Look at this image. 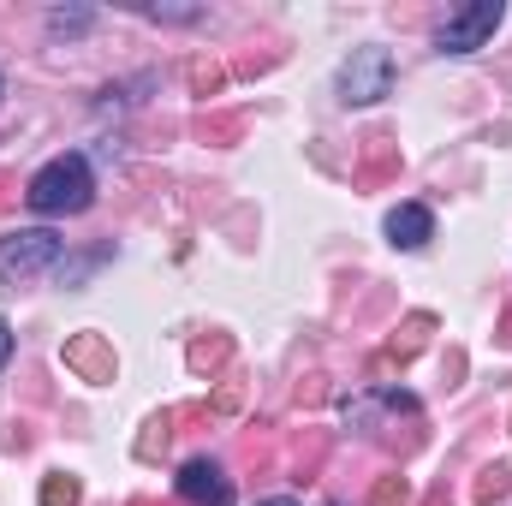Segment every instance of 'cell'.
<instances>
[{
  "label": "cell",
  "mask_w": 512,
  "mask_h": 506,
  "mask_svg": "<svg viewBox=\"0 0 512 506\" xmlns=\"http://www.w3.org/2000/svg\"><path fill=\"white\" fill-rule=\"evenodd\" d=\"M24 203L36 209V215H84L90 203H96V173H90V161L84 155H54L30 185H24Z\"/></svg>",
  "instance_id": "1"
},
{
  "label": "cell",
  "mask_w": 512,
  "mask_h": 506,
  "mask_svg": "<svg viewBox=\"0 0 512 506\" xmlns=\"http://www.w3.org/2000/svg\"><path fill=\"white\" fill-rule=\"evenodd\" d=\"M382 96H393V54L387 48H352V60L340 66V102L370 108Z\"/></svg>",
  "instance_id": "2"
},
{
  "label": "cell",
  "mask_w": 512,
  "mask_h": 506,
  "mask_svg": "<svg viewBox=\"0 0 512 506\" xmlns=\"http://www.w3.org/2000/svg\"><path fill=\"white\" fill-rule=\"evenodd\" d=\"M501 18H507V6H501V0H471V6H459V12L441 24L435 48H441V54H477V48L501 30Z\"/></svg>",
  "instance_id": "3"
},
{
  "label": "cell",
  "mask_w": 512,
  "mask_h": 506,
  "mask_svg": "<svg viewBox=\"0 0 512 506\" xmlns=\"http://www.w3.org/2000/svg\"><path fill=\"white\" fill-rule=\"evenodd\" d=\"M60 251H66V239H60V233H48V227H24V233L0 239V274L30 280V274L54 268V262H60Z\"/></svg>",
  "instance_id": "4"
},
{
  "label": "cell",
  "mask_w": 512,
  "mask_h": 506,
  "mask_svg": "<svg viewBox=\"0 0 512 506\" xmlns=\"http://www.w3.org/2000/svg\"><path fill=\"white\" fill-rule=\"evenodd\" d=\"M179 501L185 506H233V477L215 459H191L179 471Z\"/></svg>",
  "instance_id": "5"
},
{
  "label": "cell",
  "mask_w": 512,
  "mask_h": 506,
  "mask_svg": "<svg viewBox=\"0 0 512 506\" xmlns=\"http://www.w3.org/2000/svg\"><path fill=\"white\" fill-rule=\"evenodd\" d=\"M66 370H78L84 381H114V346H108V334H78V340H66Z\"/></svg>",
  "instance_id": "6"
},
{
  "label": "cell",
  "mask_w": 512,
  "mask_h": 506,
  "mask_svg": "<svg viewBox=\"0 0 512 506\" xmlns=\"http://www.w3.org/2000/svg\"><path fill=\"white\" fill-rule=\"evenodd\" d=\"M435 239V215L423 209V203H399L393 215H387V245L393 251H423Z\"/></svg>",
  "instance_id": "7"
},
{
  "label": "cell",
  "mask_w": 512,
  "mask_h": 506,
  "mask_svg": "<svg viewBox=\"0 0 512 506\" xmlns=\"http://www.w3.org/2000/svg\"><path fill=\"white\" fill-rule=\"evenodd\" d=\"M393 173H399V143H393L387 131L364 137V167H358V179H364V185H382Z\"/></svg>",
  "instance_id": "8"
},
{
  "label": "cell",
  "mask_w": 512,
  "mask_h": 506,
  "mask_svg": "<svg viewBox=\"0 0 512 506\" xmlns=\"http://www.w3.org/2000/svg\"><path fill=\"white\" fill-rule=\"evenodd\" d=\"M227 358H233V340H227V334H209V340L191 346V370H197V376H221Z\"/></svg>",
  "instance_id": "9"
},
{
  "label": "cell",
  "mask_w": 512,
  "mask_h": 506,
  "mask_svg": "<svg viewBox=\"0 0 512 506\" xmlns=\"http://www.w3.org/2000/svg\"><path fill=\"white\" fill-rule=\"evenodd\" d=\"M429 328H435V316H411V322H405V328L393 334V346H387L382 364H405V358H411V352H417V346L429 340Z\"/></svg>",
  "instance_id": "10"
},
{
  "label": "cell",
  "mask_w": 512,
  "mask_h": 506,
  "mask_svg": "<svg viewBox=\"0 0 512 506\" xmlns=\"http://www.w3.org/2000/svg\"><path fill=\"white\" fill-rule=\"evenodd\" d=\"M471 495H477L483 506L507 501V495H512V471H507V465H489V471H477V483H471Z\"/></svg>",
  "instance_id": "11"
},
{
  "label": "cell",
  "mask_w": 512,
  "mask_h": 506,
  "mask_svg": "<svg viewBox=\"0 0 512 506\" xmlns=\"http://www.w3.org/2000/svg\"><path fill=\"white\" fill-rule=\"evenodd\" d=\"M370 506H411V483H405V477H376Z\"/></svg>",
  "instance_id": "12"
},
{
  "label": "cell",
  "mask_w": 512,
  "mask_h": 506,
  "mask_svg": "<svg viewBox=\"0 0 512 506\" xmlns=\"http://www.w3.org/2000/svg\"><path fill=\"white\" fill-rule=\"evenodd\" d=\"M167 435H173V411H161V417H149V435L137 441V459H155V453L167 447Z\"/></svg>",
  "instance_id": "13"
},
{
  "label": "cell",
  "mask_w": 512,
  "mask_h": 506,
  "mask_svg": "<svg viewBox=\"0 0 512 506\" xmlns=\"http://www.w3.org/2000/svg\"><path fill=\"white\" fill-rule=\"evenodd\" d=\"M221 84H227V72H221V66H209V60H197V66H191V90H197V96H215Z\"/></svg>",
  "instance_id": "14"
},
{
  "label": "cell",
  "mask_w": 512,
  "mask_h": 506,
  "mask_svg": "<svg viewBox=\"0 0 512 506\" xmlns=\"http://www.w3.org/2000/svg\"><path fill=\"white\" fill-rule=\"evenodd\" d=\"M322 453H328V441H322V435H310V441L298 447V483H310V477H316V465H322Z\"/></svg>",
  "instance_id": "15"
},
{
  "label": "cell",
  "mask_w": 512,
  "mask_h": 506,
  "mask_svg": "<svg viewBox=\"0 0 512 506\" xmlns=\"http://www.w3.org/2000/svg\"><path fill=\"white\" fill-rule=\"evenodd\" d=\"M42 506H78V483L72 477H48L42 483Z\"/></svg>",
  "instance_id": "16"
},
{
  "label": "cell",
  "mask_w": 512,
  "mask_h": 506,
  "mask_svg": "<svg viewBox=\"0 0 512 506\" xmlns=\"http://www.w3.org/2000/svg\"><path fill=\"white\" fill-rule=\"evenodd\" d=\"M84 24H90V12H48V30L54 36H78Z\"/></svg>",
  "instance_id": "17"
},
{
  "label": "cell",
  "mask_w": 512,
  "mask_h": 506,
  "mask_svg": "<svg viewBox=\"0 0 512 506\" xmlns=\"http://www.w3.org/2000/svg\"><path fill=\"white\" fill-rule=\"evenodd\" d=\"M239 131H245L239 114H215V120H203V137H239Z\"/></svg>",
  "instance_id": "18"
},
{
  "label": "cell",
  "mask_w": 512,
  "mask_h": 506,
  "mask_svg": "<svg viewBox=\"0 0 512 506\" xmlns=\"http://www.w3.org/2000/svg\"><path fill=\"white\" fill-rule=\"evenodd\" d=\"M149 18H167V24H191L197 6H149Z\"/></svg>",
  "instance_id": "19"
},
{
  "label": "cell",
  "mask_w": 512,
  "mask_h": 506,
  "mask_svg": "<svg viewBox=\"0 0 512 506\" xmlns=\"http://www.w3.org/2000/svg\"><path fill=\"white\" fill-rule=\"evenodd\" d=\"M6 358H12V328L0 322V370H6Z\"/></svg>",
  "instance_id": "20"
},
{
  "label": "cell",
  "mask_w": 512,
  "mask_h": 506,
  "mask_svg": "<svg viewBox=\"0 0 512 506\" xmlns=\"http://www.w3.org/2000/svg\"><path fill=\"white\" fill-rule=\"evenodd\" d=\"M501 346H512V304H507V316H501Z\"/></svg>",
  "instance_id": "21"
},
{
  "label": "cell",
  "mask_w": 512,
  "mask_h": 506,
  "mask_svg": "<svg viewBox=\"0 0 512 506\" xmlns=\"http://www.w3.org/2000/svg\"><path fill=\"white\" fill-rule=\"evenodd\" d=\"M423 506H453V495H447V489H435V495H429Z\"/></svg>",
  "instance_id": "22"
},
{
  "label": "cell",
  "mask_w": 512,
  "mask_h": 506,
  "mask_svg": "<svg viewBox=\"0 0 512 506\" xmlns=\"http://www.w3.org/2000/svg\"><path fill=\"white\" fill-rule=\"evenodd\" d=\"M262 506H298V501H262Z\"/></svg>",
  "instance_id": "23"
},
{
  "label": "cell",
  "mask_w": 512,
  "mask_h": 506,
  "mask_svg": "<svg viewBox=\"0 0 512 506\" xmlns=\"http://www.w3.org/2000/svg\"><path fill=\"white\" fill-rule=\"evenodd\" d=\"M131 506H155V501H131Z\"/></svg>",
  "instance_id": "24"
}]
</instances>
